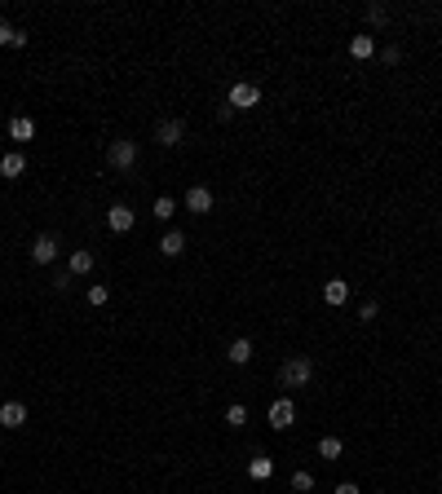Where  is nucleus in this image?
<instances>
[{
  "instance_id": "nucleus-28",
  "label": "nucleus",
  "mask_w": 442,
  "mask_h": 494,
  "mask_svg": "<svg viewBox=\"0 0 442 494\" xmlns=\"http://www.w3.org/2000/svg\"><path fill=\"white\" fill-rule=\"evenodd\" d=\"M332 494H363V490H358V486H354V481H340V486H336V490H332Z\"/></svg>"
},
{
  "instance_id": "nucleus-13",
  "label": "nucleus",
  "mask_w": 442,
  "mask_h": 494,
  "mask_svg": "<svg viewBox=\"0 0 442 494\" xmlns=\"http://www.w3.org/2000/svg\"><path fill=\"white\" fill-rule=\"evenodd\" d=\"M0 424H5V428H23L27 424V406L23 402H0Z\"/></svg>"
},
{
  "instance_id": "nucleus-4",
  "label": "nucleus",
  "mask_w": 442,
  "mask_h": 494,
  "mask_svg": "<svg viewBox=\"0 0 442 494\" xmlns=\"http://www.w3.org/2000/svg\"><path fill=\"white\" fill-rule=\"evenodd\" d=\"M133 225H137L133 208H128V203H111V212H106V229H111V234H128Z\"/></svg>"
},
{
  "instance_id": "nucleus-2",
  "label": "nucleus",
  "mask_w": 442,
  "mask_h": 494,
  "mask_svg": "<svg viewBox=\"0 0 442 494\" xmlns=\"http://www.w3.org/2000/svg\"><path fill=\"white\" fill-rule=\"evenodd\" d=\"M106 163H111V168H116V172H128V168H133V163H137V141H128V137H116V141L106 146Z\"/></svg>"
},
{
  "instance_id": "nucleus-20",
  "label": "nucleus",
  "mask_w": 442,
  "mask_h": 494,
  "mask_svg": "<svg viewBox=\"0 0 442 494\" xmlns=\"http://www.w3.org/2000/svg\"><path fill=\"white\" fill-rule=\"evenodd\" d=\"M319 455L323 459H340V455H345V446H340V437H323L319 441Z\"/></svg>"
},
{
  "instance_id": "nucleus-10",
  "label": "nucleus",
  "mask_w": 442,
  "mask_h": 494,
  "mask_svg": "<svg viewBox=\"0 0 442 494\" xmlns=\"http://www.w3.org/2000/svg\"><path fill=\"white\" fill-rule=\"evenodd\" d=\"M93 265H97V260H93V252H89V247H75V252L67 256V274H71V278H85V274H93Z\"/></svg>"
},
{
  "instance_id": "nucleus-14",
  "label": "nucleus",
  "mask_w": 442,
  "mask_h": 494,
  "mask_svg": "<svg viewBox=\"0 0 442 494\" xmlns=\"http://www.w3.org/2000/svg\"><path fill=\"white\" fill-rule=\"evenodd\" d=\"M376 53V36H367V31H358V36L350 40V58H358V62H367Z\"/></svg>"
},
{
  "instance_id": "nucleus-5",
  "label": "nucleus",
  "mask_w": 442,
  "mask_h": 494,
  "mask_svg": "<svg viewBox=\"0 0 442 494\" xmlns=\"http://www.w3.org/2000/svg\"><path fill=\"white\" fill-rule=\"evenodd\" d=\"M155 141L164 146V151H173V146H182L186 141V120H164L155 128Z\"/></svg>"
},
{
  "instance_id": "nucleus-22",
  "label": "nucleus",
  "mask_w": 442,
  "mask_h": 494,
  "mask_svg": "<svg viewBox=\"0 0 442 494\" xmlns=\"http://www.w3.org/2000/svg\"><path fill=\"white\" fill-rule=\"evenodd\" d=\"M292 490H297V494H309V490H314V476H309L305 468H297V472H292Z\"/></svg>"
},
{
  "instance_id": "nucleus-1",
  "label": "nucleus",
  "mask_w": 442,
  "mask_h": 494,
  "mask_svg": "<svg viewBox=\"0 0 442 494\" xmlns=\"http://www.w3.org/2000/svg\"><path fill=\"white\" fill-rule=\"evenodd\" d=\"M279 380H283V388H305L309 380H314V362H309L305 353H292L279 367Z\"/></svg>"
},
{
  "instance_id": "nucleus-23",
  "label": "nucleus",
  "mask_w": 442,
  "mask_h": 494,
  "mask_svg": "<svg viewBox=\"0 0 442 494\" xmlns=\"http://www.w3.org/2000/svg\"><path fill=\"white\" fill-rule=\"evenodd\" d=\"M367 23H372V27H385V23H389V9H385V5H367Z\"/></svg>"
},
{
  "instance_id": "nucleus-12",
  "label": "nucleus",
  "mask_w": 442,
  "mask_h": 494,
  "mask_svg": "<svg viewBox=\"0 0 442 494\" xmlns=\"http://www.w3.org/2000/svg\"><path fill=\"white\" fill-rule=\"evenodd\" d=\"M23 172H27V155H18V151H5V155H0V177L18 181Z\"/></svg>"
},
{
  "instance_id": "nucleus-21",
  "label": "nucleus",
  "mask_w": 442,
  "mask_h": 494,
  "mask_svg": "<svg viewBox=\"0 0 442 494\" xmlns=\"http://www.w3.org/2000/svg\"><path fill=\"white\" fill-rule=\"evenodd\" d=\"M226 424H231V428H243V424H248V406H226Z\"/></svg>"
},
{
  "instance_id": "nucleus-17",
  "label": "nucleus",
  "mask_w": 442,
  "mask_h": 494,
  "mask_svg": "<svg viewBox=\"0 0 442 494\" xmlns=\"http://www.w3.org/2000/svg\"><path fill=\"white\" fill-rule=\"evenodd\" d=\"M9 137L13 141H31V137H36V124H31L27 115H13V120H9Z\"/></svg>"
},
{
  "instance_id": "nucleus-15",
  "label": "nucleus",
  "mask_w": 442,
  "mask_h": 494,
  "mask_svg": "<svg viewBox=\"0 0 442 494\" xmlns=\"http://www.w3.org/2000/svg\"><path fill=\"white\" fill-rule=\"evenodd\" d=\"M248 476H252V481H270V476H274V459L252 455V459H248Z\"/></svg>"
},
{
  "instance_id": "nucleus-8",
  "label": "nucleus",
  "mask_w": 442,
  "mask_h": 494,
  "mask_svg": "<svg viewBox=\"0 0 442 494\" xmlns=\"http://www.w3.org/2000/svg\"><path fill=\"white\" fill-rule=\"evenodd\" d=\"M31 260H36V265H54V260H58V239L40 234L36 243H31Z\"/></svg>"
},
{
  "instance_id": "nucleus-11",
  "label": "nucleus",
  "mask_w": 442,
  "mask_h": 494,
  "mask_svg": "<svg viewBox=\"0 0 442 494\" xmlns=\"http://www.w3.org/2000/svg\"><path fill=\"white\" fill-rule=\"evenodd\" d=\"M226 362H231V367H248V362H252V340H248V336L231 340V349H226Z\"/></svg>"
},
{
  "instance_id": "nucleus-16",
  "label": "nucleus",
  "mask_w": 442,
  "mask_h": 494,
  "mask_svg": "<svg viewBox=\"0 0 442 494\" xmlns=\"http://www.w3.org/2000/svg\"><path fill=\"white\" fill-rule=\"evenodd\" d=\"M159 252L164 256H182L186 252V234H182V229H168V234L159 239Z\"/></svg>"
},
{
  "instance_id": "nucleus-3",
  "label": "nucleus",
  "mask_w": 442,
  "mask_h": 494,
  "mask_svg": "<svg viewBox=\"0 0 442 494\" xmlns=\"http://www.w3.org/2000/svg\"><path fill=\"white\" fill-rule=\"evenodd\" d=\"M226 106H231V110H252V106H261V89L252 84V80H239V84H231Z\"/></svg>"
},
{
  "instance_id": "nucleus-19",
  "label": "nucleus",
  "mask_w": 442,
  "mask_h": 494,
  "mask_svg": "<svg viewBox=\"0 0 442 494\" xmlns=\"http://www.w3.org/2000/svg\"><path fill=\"white\" fill-rule=\"evenodd\" d=\"M151 217H155V221H173V217H177V199L159 194V199H155V208H151Z\"/></svg>"
},
{
  "instance_id": "nucleus-27",
  "label": "nucleus",
  "mask_w": 442,
  "mask_h": 494,
  "mask_svg": "<svg viewBox=\"0 0 442 494\" xmlns=\"http://www.w3.org/2000/svg\"><path fill=\"white\" fill-rule=\"evenodd\" d=\"M54 287H58V291H67V287H71V274H67V270L54 274Z\"/></svg>"
},
{
  "instance_id": "nucleus-18",
  "label": "nucleus",
  "mask_w": 442,
  "mask_h": 494,
  "mask_svg": "<svg viewBox=\"0 0 442 494\" xmlns=\"http://www.w3.org/2000/svg\"><path fill=\"white\" fill-rule=\"evenodd\" d=\"M23 44H27V31L9 27L5 18H0V49H23Z\"/></svg>"
},
{
  "instance_id": "nucleus-9",
  "label": "nucleus",
  "mask_w": 442,
  "mask_h": 494,
  "mask_svg": "<svg viewBox=\"0 0 442 494\" xmlns=\"http://www.w3.org/2000/svg\"><path fill=\"white\" fill-rule=\"evenodd\" d=\"M323 300H327V309H340L350 300V283H345V278H327V283H323Z\"/></svg>"
},
{
  "instance_id": "nucleus-7",
  "label": "nucleus",
  "mask_w": 442,
  "mask_h": 494,
  "mask_svg": "<svg viewBox=\"0 0 442 494\" xmlns=\"http://www.w3.org/2000/svg\"><path fill=\"white\" fill-rule=\"evenodd\" d=\"M292 419H297V406H292V398H274V402H270V428H292Z\"/></svg>"
},
{
  "instance_id": "nucleus-6",
  "label": "nucleus",
  "mask_w": 442,
  "mask_h": 494,
  "mask_svg": "<svg viewBox=\"0 0 442 494\" xmlns=\"http://www.w3.org/2000/svg\"><path fill=\"white\" fill-rule=\"evenodd\" d=\"M186 212H195V217H208V212H212V190H208V186H190V190H186Z\"/></svg>"
},
{
  "instance_id": "nucleus-26",
  "label": "nucleus",
  "mask_w": 442,
  "mask_h": 494,
  "mask_svg": "<svg viewBox=\"0 0 442 494\" xmlns=\"http://www.w3.org/2000/svg\"><path fill=\"white\" fill-rule=\"evenodd\" d=\"M403 58V49L398 44H389V49H381V62H389V67H394V62Z\"/></svg>"
},
{
  "instance_id": "nucleus-25",
  "label": "nucleus",
  "mask_w": 442,
  "mask_h": 494,
  "mask_svg": "<svg viewBox=\"0 0 442 494\" xmlns=\"http://www.w3.org/2000/svg\"><path fill=\"white\" fill-rule=\"evenodd\" d=\"M376 314H381V305H376V300H367L363 309H358V318H363V322H376Z\"/></svg>"
},
{
  "instance_id": "nucleus-24",
  "label": "nucleus",
  "mask_w": 442,
  "mask_h": 494,
  "mask_svg": "<svg viewBox=\"0 0 442 494\" xmlns=\"http://www.w3.org/2000/svg\"><path fill=\"white\" fill-rule=\"evenodd\" d=\"M106 300H111V287L93 283V287H89V305H106Z\"/></svg>"
}]
</instances>
